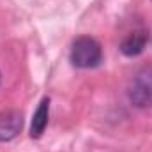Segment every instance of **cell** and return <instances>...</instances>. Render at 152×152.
Segmentation results:
<instances>
[{
  "label": "cell",
  "mask_w": 152,
  "mask_h": 152,
  "mask_svg": "<svg viewBox=\"0 0 152 152\" xmlns=\"http://www.w3.org/2000/svg\"><path fill=\"white\" fill-rule=\"evenodd\" d=\"M101 58H103L101 46L94 37L81 36V37L75 39L71 46V62L75 67H80V69L96 67L99 66Z\"/></svg>",
  "instance_id": "1"
},
{
  "label": "cell",
  "mask_w": 152,
  "mask_h": 152,
  "mask_svg": "<svg viewBox=\"0 0 152 152\" xmlns=\"http://www.w3.org/2000/svg\"><path fill=\"white\" fill-rule=\"evenodd\" d=\"M50 118V97H42L39 103L37 110L32 117V126H30V136L32 138H41Z\"/></svg>",
  "instance_id": "4"
},
{
  "label": "cell",
  "mask_w": 152,
  "mask_h": 152,
  "mask_svg": "<svg viewBox=\"0 0 152 152\" xmlns=\"http://www.w3.org/2000/svg\"><path fill=\"white\" fill-rule=\"evenodd\" d=\"M145 44H147V34L143 30H134L122 41L120 51L126 57H136V55H140L143 51Z\"/></svg>",
  "instance_id": "5"
},
{
  "label": "cell",
  "mask_w": 152,
  "mask_h": 152,
  "mask_svg": "<svg viewBox=\"0 0 152 152\" xmlns=\"http://www.w3.org/2000/svg\"><path fill=\"white\" fill-rule=\"evenodd\" d=\"M0 81H2V76H0Z\"/></svg>",
  "instance_id": "6"
},
{
  "label": "cell",
  "mask_w": 152,
  "mask_h": 152,
  "mask_svg": "<svg viewBox=\"0 0 152 152\" xmlns=\"http://www.w3.org/2000/svg\"><path fill=\"white\" fill-rule=\"evenodd\" d=\"M129 101L138 108L152 106V66L140 69L129 83Z\"/></svg>",
  "instance_id": "2"
},
{
  "label": "cell",
  "mask_w": 152,
  "mask_h": 152,
  "mask_svg": "<svg viewBox=\"0 0 152 152\" xmlns=\"http://www.w3.org/2000/svg\"><path fill=\"white\" fill-rule=\"evenodd\" d=\"M23 127V117L16 110L0 112V142H9L20 134Z\"/></svg>",
  "instance_id": "3"
}]
</instances>
